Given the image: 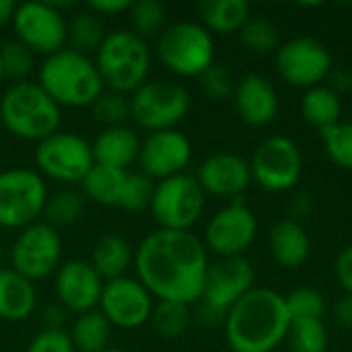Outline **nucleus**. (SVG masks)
Here are the masks:
<instances>
[{
    "instance_id": "obj_1",
    "label": "nucleus",
    "mask_w": 352,
    "mask_h": 352,
    "mask_svg": "<svg viewBox=\"0 0 352 352\" xmlns=\"http://www.w3.org/2000/svg\"><path fill=\"white\" fill-rule=\"evenodd\" d=\"M208 264V250L192 231L157 229L134 250L136 278L157 301H200Z\"/></svg>"
},
{
    "instance_id": "obj_2",
    "label": "nucleus",
    "mask_w": 352,
    "mask_h": 352,
    "mask_svg": "<svg viewBox=\"0 0 352 352\" xmlns=\"http://www.w3.org/2000/svg\"><path fill=\"white\" fill-rule=\"evenodd\" d=\"M225 338L233 352H272L291 332L285 295L254 287L225 316Z\"/></svg>"
},
{
    "instance_id": "obj_3",
    "label": "nucleus",
    "mask_w": 352,
    "mask_h": 352,
    "mask_svg": "<svg viewBox=\"0 0 352 352\" xmlns=\"http://www.w3.org/2000/svg\"><path fill=\"white\" fill-rule=\"evenodd\" d=\"M37 85L60 107H91L105 91L95 60L70 47L43 58L37 68Z\"/></svg>"
},
{
    "instance_id": "obj_4",
    "label": "nucleus",
    "mask_w": 352,
    "mask_h": 352,
    "mask_svg": "<svg viewBox=\"0 0 352 352\" xmlns=\"http://www.w3.org/2000/svg\"><path fill=\"white\" fill-rule=\"evenodd\" d=\"M60 122L62 107L37 82H12L0 97V124L21 140L41 142L60 130Z\"/></svg>"
},
{
    "instance_id": "obj_5",
    "label": "nucleus",
    "mask_w": 352,
    "mask_h": 352,
    "mask_svg": "<svg viewBox=\"0 0 352 352\" xmlns=\"http://www.w3.org/2000/svg\"><path fill=\"white\" fill-rule=\"evenodd\" d=\"M151 64L153 54L146 39L128 29L107 33L95 52V66L103 87L122 95H132L148 80Z\"/></svg>"
},
{
    "instance_id": "obj_6",
    "label": "nucleus",
    "mask_w": 352,
    "mask_h": 352,
    "mask_svg": "<svg viewBox=\"0 0 352 352\" xmlns=\"http://www.w3.org/2000/svg\"><path fill=\"white\" fill-rule=\"evenodd\" d=\"M157 58L177 76L200 78L214 64L212 33L202 23H171L157 37Z\"/></svg>"
},
{
    "instance_id": "obj_7",
    "label": "nucleus",
    "mask_w": 352,
    "mask_h": 352,
    "mask_svg": "<svg viewBox=\"0 0 352 352\" xmlns=\"http://www.w3.org/2000/svg\"><path fill=\"white\" fill-rule=\"evenodd\" d=\"M204 204L206 194L200 188L196 175L179 173L155 184L148 210L159 229L190 231L200 221Z\"/></svg>"
},
{
    "instance_id": "obj_8",
    "label": "nucleus",
    "mask_w": 352,
    "mask_h": 352,
    "mask_svg": "<svg viewBox=\"0 0 352 352\" xmlns=\"http://www.w3.org/2000/svg\"><path fill=\"white\" fill-rule=\"evenodd\" d=\"M47 196V184L39 171L27 167L0 171V227L21 231L37 223Z\"/></svg>"
},
{
    "instance_id": "obj_9",
    "label": "nucleus",
    "mask_w": 352,
    "mask_h": 352,
    "mask_svg": "<svg viewBox=\"0 0 352 352\" xmlns=\"http://www.w3.org/2000/svg\"><path fill=\"white\" fill-rule=\"evenodd\" d=\"M192 99L186 87L173 80H146L130 95V118L144 130H173L190 111Z\"/></svg>"
},
{
    "instance_id": "obj_10",
    "label": "nucleus",
    "mask_w": 352,
    "mask_h": 352,
    "mask_svg": "<svg viewBox=\"0 0 352 352\" xmlns=\"http://www.w3.org/2000/svg\"><path fill=\"white\" fill-rule=\"evenodd\" d=\"M35 165L39 175L58 184H80L95 165L91 142L74 132H62L43 138L35 148Z\"/></svg>"
},
{
    "instance_id": "obj_11",
    "label": "nucleus",
    "mask_w": 352,
    "mask_h": 352,
    "mask_svg": "<svg viewBox=\"0 0 352 352\" xmlns=\"http://www.w3.org/2000/svg\"><path fill=\"white\" fill-rule=\"evenodd\" d=\"M252 182L266 192H289L293 190L303 173V155L299 144L289 136H268L262 140L250 161Z\"/></svg>"
},
{
    "instance_id": "obj_12",
    "label": "nucleus",
    "mask_w": 352,
    "mask_h": 352,
    "mask_svg": "<svg viewBox=\"0 0 352 352\" xmlns=\"http://www.w3.org/2000/svg\"><path fill=\"white\" fill-rule=\"evenodd\" d=\"M10 268L31 283L43 280L62 264V237L45 223H33L19 231L8 252Z\"/></svg>"
},
{
    "instance_id": "obj_13",
    "label": "nucleus",
    "mask_w": 352,
    "mask_h": 352,
    "mask_svg": "<svg viewBox=\"0 0 352 352\" xmlns=\"http://www.w3.org/2000/svg\"><path fill=\"white\" fill-rule=\"evenodd\" d=\"M12 29L35 56H52L68 43V23L54 2H21L12 16Z\"/></svg>"
},
{
    "instance_id": "obj_14",
    "label": "nucleus",
    "mask_w": 352,
    "mask_h": 352,
    "mask_svg": "<svg viewBox=\"0 0 352 352\" xmlns=\"http://www.w3.org/2000/svg\"><path fill=\"white\" fill-rule=\"evenodd\" d=\"M256 270L245 256L217 258L208 264L204 287H202V305L204 311L225 320L227 311L254 289Z\"/></svg>"
},
{
    "instance_id": "obj_15",
    "label": "nucleus",
    "mask_w": 352,
    "mask_h": 352,
    "mask_svg": "<svg viewBox=\"0 0 352 352\" xmlns=\"http://www.w3.org/2000/svg\"><path fill=\"white\" fill-rule=\"evenodd\" d=\"M278 76L297 89H314L332 72V54L316 37H293L276 50Z\"/></svg>"
},
{
    "instance_id": "obj_16",
    "label": "nucleus",
    "mask_w": 352,
    "mask_h": 352,
    "mask_svg": "<svg viewBox=\"0 0 352 352\" xmlns=\"http://www.w3.org/2000/svg\"><path fill=\"white\" fill-rule=\"evenodd\" d=\"M256 233V214L241 198H233L231 204L221 208L208 221L204 231V245L219 258L243 256V252L254 243Z\"/></svg>"
},
{
    "instance_id": "obj_17",
    "label": "nucleus",
    "mask_w": 352,
    "mask_h": 352,
    "mask_svg": "<svg viewBox=\"0 0 352 352\" xmlns=\"http://www.w3.org/2000/svg\"><path fill=\"white\" fill-rule=\"evenodd\" d=\"M153 307L155 299L138 278L120 276L103 285L99 311L113 328L136 330L144 326L146 322H151Z\"/></svg>"
},
{
    "instance_id": "obj_18",
    "label": "nucleus",
    "mask_w": 352,
    "mask_h": 352,
    "mask_svg": "<svg viewBox=\"0 0 352 352\" xmlns=\"http://www.w3.org/2000/svg\"><path fill=\"white\" fill-rule=\"evenodd\" d=\"M190 161L192 142L184 132L173 128L151 132L144 140H140L136 163L140 165V173H144L153 182H163L173 175L186 173Z\"/></svg>"
},
{
    "instance_id": "obj_19",
    "label": "nucleus",
    "mask_w": 352,
    "mask_h": 352,
    "mask_svg": "<svg viewBox=\"0 0 352 352\" xmlns=\"http://www.w3.org/2000/svg\"><path fill=\"white\" fill-rule=\"evenodd\" d=\"M105 280L89 260H66L54 274L58 303L70 314H87L99 307Z\"/></svg>"
},
{
    "instance_id": "obj_20",
    "label": "nucleus",
    "mask_w": 352,
    "mask_h": 352,
    "mask_svg": "<svg viewBox=\"0 0 352 352\" xmlns=\"http://www.w3.org/2000/svg\"><path fill=\"white\" fill-rule=\"evenodd\" d=\"M204 194L221 198H241L252 184L250 161L235 153H214L206 157L196 173Z\"/></svg>"
},
{
    "instance_id": "obj_21",
    "label": "nucleus",
    "mask_w": 352,
    "mask_h": 352,
    "mask_svg": "<svg viewBox=\"0 0 352 352\" xmlns=\"http://www.w3.org/2000/svg\"><path fill=\"white\" fill-rule=\"evenodd\" d=\"M233 103L241 122L254 128L268 126L278 116L280 107L274 85L264 74L256 72H250L237 80L233 91Z\"/></svg>"
},
{
    "instance_id": "obj_22",
    "label": "nucleus",
    "mask_w": 352,
    "mask_h": 352,
    "mask_svg": "<svg viewBox=\"0 0 352 352\" xmlns=\"http://www.w3.org/2000/svg\"><path fill=\"white\" fill-rule=\"evenodd\" d=\"M91 148L97 165H107L128 171L130 165L138 161L140 138L128 126L103 128L97 134V138L91 142Z\"/></svg>"
},
{
    "instance_id": "obj_23",
    "label": "nucleus",
    "mask_w": 352,
    "mask_h": 352,
    "mask_svg": "<svg viewBox=\"0 0 352 352\" xmlns=\"http://www.w3.org/2000/svg\"><path fill=\"white\" fill-rule=\"evenodd\" d=\"M270 254L276 264L287 270H297L309 260L311 241L301 221L283 219L274 225L270 233Z\"/></svg>"
},
{
    "instance_id": "obj_24",
    "label": "nucleus",
    "mask_w": 352,
    "mask_h": 352,
    "mask_svg": "<svg viewBox=\"0 0 352 352\" xmlns=\"http://www.w3.org/2000/svg\"><path fill=\"white\" fill-rule=\"evenodd\" d=\"M37 305V291L31 280L12 268L0 270V320L23 322Z\"/></svg>"
},
{
    "instance_id": "obj_25",
    "label": "nucleus",
    "mask_w": 352,
    "mask_h": 352,
    "mask_svg": "<svg viewBox=\"0 0 352 352\" xmlns=\"http://www.w3.org/2000/svg\"><path fill=\"white\" fill-rule=\"evenodd\" d=\"M89 262L97 270V274L107 283L126 276L128 268L134 264V250L122 235L107 233L95 241Z\"/></svg>"
},
{
    "instance_id": "obj_26",
    "label": "nucleus",
    "mask_w": 352,
    "mask_h": 352,
    "mask_svg": "<svg viewBox=\"0 0 352 352\" xmlns=\"http://www.w3.org/2000/svg\"><path fill=\"white\" fill-rule=\"evenodd\" d=\"M198 14L202 27L210 33L231 35L239 33L248 23L252 16V6L248 0H202L198 4Z\"/></svg>"
},
{
    "instance_id": "obj_27",
    "label": "nucleus",
    "mask_w": 352,
    "mask_h": 352,
    "mask_svg": "<svg viewBox=\"0 0 352 352\" xmlns=\"http://www.w3.org/2000/svg\"><path fill=\"white\" fill-rule=\"evenodd\" d=\"M301 116L318 132L332 128L334 124L340 122L342 116L340 95L326 85L307 89L301 97Z\"/></svg>"
},
{
    "instance_id": "obj_28",
    "label": "nucleus",
    "mask_w": 352,
    "mask_h": 352,
    "mask_svg": "<svg viewBox=\"0 0 352 352\" xmlns=\"http://www.w3.org/2000/svg\"><path fill=\"white\" fill-rule=\"evenodd\" d=\"M128 173L130 171L126 169H116L95 163L91 171L85 175V179L80 182L82 196L101 206H120Z\"/></svg>"
},
{
    "instance_id": "obj_29",
    "label": "nucleus",
    "mask_w": 352,
    "mask_h": 352,
    "mask_svg": "<svg viewBox=\"0 0 352 352\" xmlns=\"http://www.w3.org/2000/svg\"><path fill=\"white\" fill-rule=\"evenodd\" d=\"M111 328L113 326L107 318L99 309H93L76 316L70 330V340L78 352H101L109 349Z\"/></svg>"
},
{
    "instance_id": "obj_30",
    "label": "nucleus",
    "mask_w": 352,
    "mask_h": 352,
    "mask_svg": "<svg viewBox=\"0 0 352 352\" xmlns=\"http://www.w3.org/2000/svg\"><path fill=\"white\" fill-rule=\"evenodd\" d=\"M82 210H85V196L72 188H64L47 196L41 219L45 225L54 229L70 227L82 217Z\"/></svg>"
},
{
    "instance_id": "obj_31",
    "label": "nucleus",
    "mask_w": 352,
    "mask_h": 352,
    "mask_svg": "<svg viewBox=\"0 0 352 352\" xmlns=\"http://www.w3.org/2000/svg\"><path fill=\"white\" fill-rule=\"evenodd\" d=\"M105 35L107 33H105L103 19L89 8L76 12L72 21L68 23V43H70V50L74 52H80V54L97 52Z\"/></svg>"
},
{
    "instance_id": "obj_32",
    "label": "nucleus",
    "mask_w": 352,
    "mask_h": 352,
    "mask_svg": "<svg viewBox=\"0 0 352 352\" xmlns=\"http://www.w3.org/2000/svg\"><path fill=\"white\" fill-rule=\"evenodd\" d=\"M128 14L134 33L142 39L159 37L167 27V8L159 0H136L132 2Z\"/></svg>"
},
{
    "instance_id": "obj_33",
    "label": "nucleus",
    "mask_w": 352,
    "mask_h": 352,
    "mask_svg": "<svg viewBox=\"0 0 352 352\" xmlns=\"http://www.w3.org/2000/svg\"><path fill=\"white\" fill-rule=\"evenodd\" d=\"M151 326L161 338H177L190 326V305L159 301L151 314Z\"/></svg>"
},
{
    "instance_id": "obj_34",
    "label": "nucleus",
    "mask_w": 352,
    "mask_h": 352,
    "mask_svg": "<svg viewBox=\"0 0 352 352\" xmlns=\"http://www.w3.org/2000/svg\"><path fill=\"white\" fill-rule=\"evenodd\" d=\"M330 336L322 320H299L291 324V352H326Z\"/></svg>"
},
{
    "instance_id": "obj_35",
    "label": "nucleus",
    "mask_w": 352,
    "mask_h": 352,
    "mask_svg": "<svg viewBox=\"0 0 352 352\" xmlns=\"http://www.w3.org/2000/svg\"><path fill=\"white\" fill-rule=\"evenodd\" d=\"M328 159L340 167L352 171V122H338L332 128L320 132Z\"/></svg>"
},
{
    "instance_id": "obj_36",
    "label": "nucleus",
    "mask_w": 352,
    "mask_h": 352,
    "mask_svg": "<svg viewBox=\"0 0 352 352\" xmlns=\"http://www.w3.org/2000/svg\"><path fill=\"white\" fill-rule=\"evenodd\" d=\"M0 60H2L4 76L14 82L27 80V76L35 68V54L16 37L0 45Z\"/></svg>"
},
{
    "instance_id": "obj_37",
    "label": "nucleus",
    "mask_w": 352,
    "mask_h": 352,
    "mask_svg": "<svg viewBox=\"0 0 352 352\" xmlns=\"http://www.w3.org/2000/svg\"><path fill=\"white\" fill-rule=\"evenodd\" d=\"M93 120L101 124L103 128L124 126V122L130 118V97L113 91H103L91 105Z\"/></svg>"
},
{
    "instance_id": "obj_38",
    "label": "nucleus",
    "mask_w": 352,
    "mask_h": 352,
    "mask_svg": "<svg viewBox=\"0 0 352 352\" xmlns=\"http://www.w3.org/2000/svg\"><path fill=\"white\" fill-rule=\"evenodd\" d=\"M241 43L254 54H270L278 47V29L264 16H250L239 31Z\"/></svg>"
},
{
    "instance_id": "obj_39",
    "label": "nucleus",
    "mask_w": 352,
    "mask_h": 352,
    "mask_svg": "<svg viewBox=\"0 0 352 352\" xmlns=\"http://www.w3.org/2000/svg\"><path fill=\"white\" fill-rule=\"evenodd\" d=\"M287 309L291 316V322L299 320H324L326 316V299L320 291L311 287H301L285 295Z\"/></svg>"
},
{
    "instance_id": "obj_40",
    "label": "nucleus",
    "mask_w": 352,
    "mask_h": 352,
    "mask_svg": "<svg viewBox=\"0 0 352 352\" xmlns=\"http://www.w3.org/2000/svg\"><path fill=\"white\" fill-rule=\"evenodd\" d=\"M153 192H155V182L151 177H146L144 173L130 171L126 186H124L122 200H120V208L128 212H144L151 206Z\"/></svg>"
},
{
    "instance_id": "obj_41",
    "label": "nucleus",
    "mask_w": 352,
    "mask_h": 352,
    "mask_svg": "<svg viewBox=\"0 0 352 352\" xmlns=\"http://www.w3.org/2000/svg\"><path fill=\"white\" fill-rule=\"evenodd\" d=\"M235 85L237 80L233 78V72L225 64H217V62L200 76V87L204 95L210 97L212 101H223L233 97Z\"/></svg>"
},
{
    "instance_id": "obj_42",
    "label": "nucleus",
    "mask_w": 352,
    "mask_h": 352,
    "mask_svg": "<svg viewBox=\"0 0 352 352\" xmlns=\"http://www.w3.org/2000/svg\"><path fill=\"white\" fill-rule=\"evenodd\" d=\"M25 352H76L70 334L64 330H41L31 338Z\"/></svg>"
},
{
    "instance_id": "obj_43",
    "label": "nucleus",
    "mask_w": 352,
    "mask_h": 352,
    "mask_svg": "<svg viewBox=\"0 0 352 352\" xmlns=\"http://www.w3.org/2000/svg\"><path fill=\"white\" fill-rule=\"evenodd\" d=\"M334 274H336L338 285L344 289V293L352 295V245H346L338 254L334 262Z\"/></svg>"
},
{
    "instance_id": "obj_44",
    "label": "nucleus",
    "mask_w": 352,
    "mask_h": 352,
    "mask_svg": "<svg viewBox=\"0 0 352 352\" xmlns=\"http://www.w3.org/2000/svg\"><path fill=\"white\" fill-rule=\"evenodd\" d=\"M130 6H132V0H93V2H89V10H93L99 16L128 12Z\"/></svg>"
},
{
    "instance_id": "obj_45",
    "label": "nucleus",
    "mask_w": 352,
    "mask_h": 352,
    "mask_svg": "<svg viewBox=\"0 0 352 352\" xmlns=\"http://www.w3.org/2000/svg\"><path fill=\"white\" fill-rule=\"evenodd\" d=\"M66 309L60 303H52L45 305L41 311V322H43V330H64V322H66Z\"/></svg>"
},
{
    "instance_id": "obj_46",
    "label": "nucleus",
    "mask_w": 352,
    "mask_h": 352,
    "mask_svg": "<svg viewBox=\"0 0 352 352\" xmlns=\"http://www.w3.org/2000/svg\"><path fill=\"white\" fill-rule=\"evenodd\" d=\"M332 316H334V322L344 328V330H352V295H342L334 307H332Z\"/></svg>"
},
{
    "instance_id": "obj_47",
    "label": "nucleus",
    "mask_w": 352,
    "mask_h": 352,
    "mask_svg": "<svg viewBox=\"0 0 352 352\" xmlns=\"http://www.w3.org/2000/svg\"><path fill=\"white\" fill-rule=\"evenodd\" d=\"M330 89L332 91H336L338 95L342 93V91H349L352 89V72L349 70H338V72H330Z\"/></svg>"
},
{
    "instance_id": "obj_48",
    "label": "nucleus",
    "mask_w": 352,
    "mask_h": 352,
    "mask_svg": "<svg viewBox=\"0 0 352 352\" xmlns=\"http://www.w3.org/2000/svg\"><path fill=\"white\" fill-rule=\"evenodd\" d=\"M309 210H311L309 196H307V194H299V196H295V198H293V204H291V212H293V217H289V219L299 221L301 217H307V214H309Z\"/></svg>"
},
{
    "instance_id": "obj_49",
    "label": "nucleus",
    "mask_w": 352,
    "mask_h": 352,
    "mask_svg": "<svg viewBox=\"0 0 352 352\" xmlns=\"http://www.w3.org/2000/svg\"><path fill=\"white\" fill-rule=\"evenodd\" d=\"M14 10H16V4L12 0H0V31L12 23V16H14Z\"/></svg>"
},
{
    "instance_id": "obj_50",
    "label": "nucleus",
    "mask_w": 352,
    "mask_h": 352,
    "mask_svg": "<svg viewBox=\"0 0 352 352\" xmlns=\"http://www.w3.org/2000/svg\"><path fill=\"white\" fill-rule=\"evenodd\" d=\"M4 78H6V76H4V68H2V60H0V85H2Z\"/></svg>"
},
{
    "instance_id": "obj_51",
    "label": "nucleus",
    "mask_w": 352,
    "mask_h": 352,
    "mask_svg": "<svg viewBox=\"0 0 352 352\" xmlns=\"http://www.w3.org/2000/svg\"><path fill=\"white\" fill-rule=\"evenodd\" d=\"M2 260H4V252H2V245H0V270H2Z\"/></svg>"
},
{
    "instance_id": "obj_52",
    "label": "nucleus",
    "mask_w": 352,
    "mask_h": 352,
    "mask_svg": "<svg viewBox=\"0 0 352 352\" xmlns=\"http://www.w3.org/2000/svg\"><path fill=\"white\" fill-rule=\"evenodd\" d=\"M101 352H126V351H120V349H105V351Z\"/></svg>"
},
{
    "instance_id": "obj_53",
    "label": "nucleus",
    "mask_w": 352,
    "mask_h": 352,
    "mask_svg": "<svg viewBox=\"0 0 352 352\" xmlns=\"http://www.w3.org/2000/svg\"><path fill=\"white\" fill-rule=\"evenodd\" d=\"M0 128H2V124H0Z\"/></svg>"
}]
</instances>
